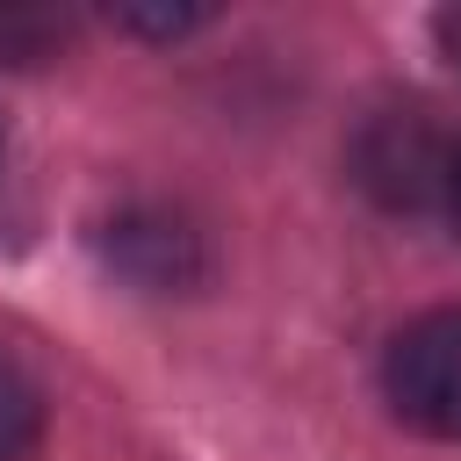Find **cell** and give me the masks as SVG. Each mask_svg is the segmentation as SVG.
<instances>
[{"mask_svg":"<svg viewBox=\"0 0 461 461\" xmlns=\"http://www.w3.org/2000/svg\"><path fill=\"white\" fill-rule=\"evenodd\" d=\"M382 396L411 432L461 439V310H425L389 339Z\"/></svg>","mask_w":461,"mask_h":461,"instance_id":"6da1fadb","label":"cell"},{"mask_svg":"<svg viewBox=\"0 0 461 461\" xmlns=\"http://www.w3.org/2000/svg\"><path fill=\"white\" fill-rule=\"evenodd\" d=\"M447 166H454V151L425 122V108H382L353 137V180L382 209H425L432 194H447Z\"/></svg>","mask_w":461,"mask_h":461,"instance_id":"7a4b0ae2","label":"cell"},{"mask_svg":"<svg viewBox=\"0 0 461 461\" xmlns=\"http://www.w3.org/2000/svg\"><path fill=\"white\" fill-rule=\"evenodd\" d=\"M108 259L151 288V295H173L202 274V238L180 223V216H158V209H137V216H115L108 223Z\"/></svg>","mask_w":461,"mask_h":461,"instance_id":"3957f363","label":"cell"},{"mask_svg":"<svg viewBox=\"0 0 461 461\" xmlns=\"http://www.w3.org/2000/svg\"><path fill=\"white\" fill-rule=\"evenodd\" d=\"M36 432H43V396H36V382L0 353V461H29V454H36Z\"/></svg>","mask_w":461,"mask_h":461,"instance_id":"277c9868","label":"cell"},{"mask_svg":"<svg viewBox=\"0 0 461 461\" xmlns=\"http://www.w3.org/2000/svg\"><path fill=\"white\" fill-rule=\"evenodd\" d=\"M115 22L137 29V36H187V29H202L209 14H202V7H122Z\"/></svg>","mask_w":461,"mask_h":461,"instance_id":"5b68a950","label":"cell"},{"mask_svg":"<svg viewBox=\"0 0 461 461\" xmlns=\"http://www.w3.org/2000/svg\"><path fill=\"white\" fill-rule=\"evenodd\" d=\"M432 36H439V50L461 65V7H439V14H432Z\"/></svg>","mask_w":461,"mask_h":461,"instance_id":"8992f818","label":"cell"},{"mask_svg":"<svg viewBox=\"0 0 461 461\" xmlns=\"http://www.w3.org/2000/svg\"><path fill=\"white\" fill-rule=\"evenodd\" d=\"M447 216H454V230H461V151H454V166H447Z\"/></svg>","mask_w":461,"mask_h":461,"instance_id":"52a82bcc","label":"cell"}]
</instances>
